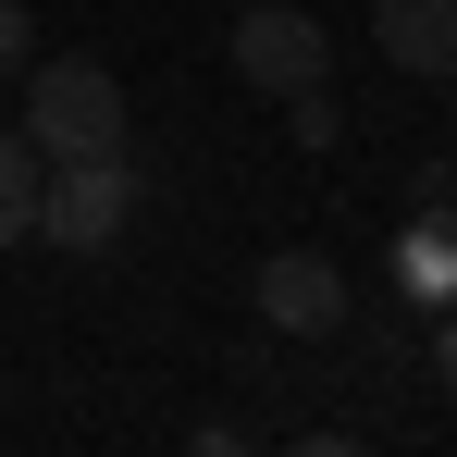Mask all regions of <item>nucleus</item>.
Listing matches in <instances>:
<instances>
[{
	"mask_svg": "<svg viewBox=\"0 0 457 457\" xmlns=\"http://www.w3.org/2000/svg\"><path fill=\"white\" fill-rule=\"evenodd\" d=\"M25 149L37 161L124 149V75H99V62H37V75H25Z\"/></svg>",
	"mask_w": 457,
	"mask_h": 457,
	"instance_id": "nucleus-1",
	"label": "nucleus"
},
{
	"mask_svg": "<svg viewBox=\"0 0 457 457\" xmlns=\"http://www.w3.org/2000/svg\"><path fill=\"white\" fill-rule=\"evenodd\" d=\"M124 211H137V161L124 149H75V161L37 173V235L50 247H112Z\"/></svg>",
	"mask_w": 457,
	"mask_h": 457,
	"instance_id": "nucleus-2",
	"label": "nucleus"
},
{
	"mask_svg": "<svg viewBox=\"0 0 457 457\" xmlns=\"http://www.w3.org/2000/svg\"><path fill=\"white\" fill-rule=\"evenodd\" d=\"M235 75L260 87V99H309V87L334 75L321 12H297V0H247V12H235Z\"/></svg>",
	"mask_w": 457,
	"mask_h": 457,
	"instance_id": "nucleus-3",
	"label": "nucleus"
},
{
	"mask_svg": "<svg viewBox=\"0 0 457 457\" xmlns=\"http://www.w3.org/2000/svg\"><path fill=\"white\" fill-rule=\"evenodd\" d=\"M260 321L272 334H346V272L321 247H272L260 260Z\"/></svg>",
	"mask_w": 457,
	"mask_h": 457,
	"instance_id": "nucleus-4",
	"label": "nucleus"
},
{
	"mask_svg": "<svg viewBox=\"0 0 457 457\" xmlns=\"http://www.w3.org/2000/svg\"><path fill=\"white\" fill-rule=\"evenodd\" d=\"M371 37H383V62H395V75L457 87V0H383V12H371Z\"/></svg>",
	"mask_w": 457,
	"mask_h": 457,
	"instance_id": "nucleus-5",
	"label": "nucleus"
},
{
	"mask_svg": "<svg viewBox=\"0 0 457 457\" xmlns=\"http://www.w3.org/2000/svg\"><path fill=\"white\" fill-rule=\"evenodd\" d=\"M395 285H408V309H457V211H420L395 235Z\"/></svg>",
	"mask_w": 457,
	"mask_h": 457,
	"instance_id": "nucleus-6",
	"label": "nucleus"
},
{
	"mask_svg": "<svg viewBox=\"0 0 457 457\" xmlns=\"http://www.w3.org/2000/svg\"><path fill=\"white\" fill-rule=\"evenodd\" d=\"M25 137H12V124H0V247H12V235H37V173H25Z\"/></svg>",
	"mask_w": 457,
	"mask_h": 457,
	"instance_id": "nucleus-7",
	"label": "nucleus"
},
{
	"mask_svg": "<svg viewBox=\"0 0 457 457\" xmlns=\"http://www.w3.org/2000/svg\"><path fill=\"white\" fill-rule=\"evenodd\" d=\"M285 124H297L309 149H334V137H346V112H334V87H309V99H285Z\"/></svg>",
	"mask_w": 457,
	"mask_h": 457,
	"instance_id": "nucleus-8",
	"label": "nucleus"
},
{
	"mask_svg": "<svg viewBox=\"0 0 457 457\" xmlns=\"http://www.w3.org/2000/svg\"><path fill=\"white\" fill-rule=\"evenodd\" d=\"M433 371H445V395H457V309H433Z\"/></svg>",
	"mask_w": 457,
	"mask_h": 457,
	"instance_id": "nucleus-9",
	"label": "nucleus"
},
{
	"mask_svg": "<svg viewBox=\"0 0 457 457\" xmlns=\"http://www.w3.org/2000/svg\"><path fill=\"white\" fill-rule=\"evenodd\" d=\"M25 62V0H0V75Z\"/></svg>",
	"mask_w": 457,
	"mask_h": 457,
	"instance_id": "nucleus-10",
	"label": "nucleus"
}]
</instances>
